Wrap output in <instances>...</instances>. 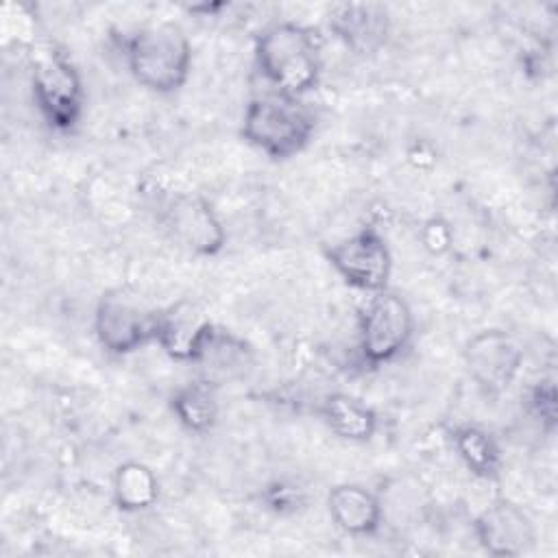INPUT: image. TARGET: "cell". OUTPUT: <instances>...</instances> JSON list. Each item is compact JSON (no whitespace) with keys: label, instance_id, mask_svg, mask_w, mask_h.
Here are the masks:
<instances>
[{"label":"cell","instance_id":"7","mask_svg":"<svg viewBox=\"0 0 558 558\" xmlns=\"http://www.w3.org/2000/svg\"><path fill=\"white\" fill-rule=\"evenodd\" d=\"M325 257L351 288L371 294L388 288L392 255L386 238L375 227H362L353 235L336 242L327 248Z\"/></svg>","mask_w":558,"mask_h":558},{"label":"cell","instance_id":"20","mask_svg":"<svg viewBox=\"0 0 558 558\" xmlns=\"http://www.w3.org/2000/svg\"><path fill=\"white\" fill-rule=\"evenodd\" d=\"M264 501L277 514H290V512H296L305 504V490L294 482L277 480L266 488Z\"/></svg>","mask_w":558,"mask_h":558},{"label":"cell","instance_id":"14","mask_svg":"<svg viewBox=\"0 0 558 558\" xmlns=\"http://www.w3.org/2000/svg\"><path fill=\"white\" fill-rule=\"evenodd\" d=\"M325 425L342 440L366 442L377 432V414L362 399L347 392H331L318 408Z\"/></svg>","mask_w":558,"mask_h":558},{"label":"cell","instance_id":"11","mask_svg":"<svg viewBox=\"0 0 558 558\" xmlns=\"http://www.w3.org/2000/svg\"><path fill=\"white\" fill-rule=\"evenodd\" d=\"M214 329L216 325L198 303L181 299L159 310L155 342L172 360L196 364Z\"/></svg>","mask_w":558,"mask_h":558},{"label":"cell","instance_id":"2","mask_svg":"<svg viewBox=\"0 0 558 558\" xmlns=\"http://www.w3.org/2000/svg\"><path fill=\"white\" fill-rule=\"evenodd\" d=\"M126 65L142 87L155 94H172L190 76L192 44L174 22L148 24L129 37Z\"/></svg>","mask_w":558,"mask_h":558},{"label":"cell","instance_id":"18","mask_svg":"<svg viewBox=\"0 0 558 558\" xmlns=\"http://www.w3.org/2000/svg\"><path fill=\"white\" fill-rule=\"evenodd\" d=\"M196 364L207 371L205 379H209L211 384H216L218 379H231L240 375L248 364V347L244 344V340L216 327Z\"/></svg>","mask_w":558,"mask_h":558},{"label":"cell","instance_id":"3","mask_svg":"<svg viewBox=\"0 0 558 558\" xmlns=\"http://www.w3.org/2000/svg\"><path fill=\"white\" fill-rule=\"evenodd\" d=\"M314 116L281 94H264L248 100L242 116V137L270 159H290L312 140Z\"/></svg>","mask_w":558,"mask_h":558},{"label":"cell","instance_id":"16","mask_svg":"<svg viewBox=\"0 0 558 558\" xmlns=\"http://www.w3.org/2000/svg\"><path fill=\"white\" fill-rule=\"evenodd\" d=\"M451 442L458 451L460 460L466 464V469L482 477V480H495L501 471V451L495 442V438L471 423L456 425L451 429Z\"/></svg>","mask_w":558,"mask_h":558},{"label":"cell","instance_id":"17","mask_svg":"<svg viewBox=\"0 0 558 558\" xmlns=\"http://www.w3.org/2000/svg\"><path fill=\"white\" fill-rule=\"evenodd\" d=\"M159 497V480L155 471L140 462L126 460L113 471V501L124 512L150 508Z\"/></svg>","mask_w":558,"mask_h":558},{"label":"cell","instance_id":"15","mask_svg":"<svg viewBox=\"0 0 558 558\" xmlns=\"http://www.w3.org/2000/svg\"><path fill=\"white\" fill-rule=\"evenodd\" d=\"M170 408L177 421L194 434H205L216 425L218 418V397L216 384L209 379H196L174 390Z\"/></svg>","mask_w":558,"mask_h":558},{"label":"cell","instance_id":"9","mask_svg":"<svg viewBox=\"0 0 558 558\" xmlns=\"http://www.w3.org/2000/svg\"><path fill=\"white\" fill-rule=\"evenodd\" d=\"M163 225L170 238L185 251L211 257L222 251L227 231L214 207L196 194H179L163 209Z\"/></svg>","mask_w":558,"mask_h":558},{"label":"cell","instance_id":"4","mask_svg":"<svg viewBox=\"0 0 558 558\" xmlns=\"http://www.w3.org/2000/svg\"><path fill=\"white\" fill-rule=\"evenodd\" d=\"M33 100L54 131H72L85 105V89L78 70L54 44H33L31 48Z\"/></svg>","mask_w":558,"mask_h":558},{"label":"cell","instance_id":"6","mask_svg":"<svg viewBox=\"0 0 558 558\" xmlns=\"http://www.w3.org/2000/svg\"><path fill=\"white\" fill-rule=\"evenodd\" d=\"M414 314L410 303L392 292H375L360 314V351L371 366L388 364L410 344Z\"/></svg>","mask_w":558,"mask_h":558},{"label":"cell","instance_id":"21","mask_svg":"<svg viewBox=\"0 0 558 558\" xmlns=\"http://www.w3.org/2000/svg\"><path fill=\"white\" fill-rule=\"evenodd\" d=\"M451 240H453V235H451L449 222H445V220L438 218V216L429 218V220L423 225V229H421V242H423V246H425L432 255H442L445 251H449Z\"/></svg>","mask_w":558,"mask_h":558},{"label":"cell","instance_id":"19","mask_svg":"<svg viewBox=\"0 0 558 558\" xmlns=\"http://www.w3.org/2000/svg\"><path fill=\"white\" fill-rule=\"evenodd\" d=\"M527 410L538 421L541 429L547 434L554 432L558 418V395L554 377H543L527 390Z\"/></svg>","mask_w":558,"mask_h":558},{"label":"cell","instance_id":"12","mask_svg":"<svg viewBox=\"0 0 558 558\" xmlns=\"http://www.w3.org/2000/svg\"><path fill=\"white\" fill-rule=\"evenodd\" d=\"M329 28L351 50L366 54L386 44L388 13L373 2H342L329 11Z\"/></svg>","mask_w":558,"mask_h":558},{"label":"cell","instance_id":"1","mask_svg":"<svg viewBox=\"0 0 558 558\" xmlns=\"http://www.w3.org/2000/svg\"><path fill=\"white\" fill-rule=\"evenodd\" d=\"M255 61L275 94L301 98L320 78V44L312 28L296 22H275L255 41Z\"/></svg>","mask_w":558,"mask_h":558},{"label":"cell","instance_id":"13","mask_svg":"<svg viewBox=\"0 0 558 558\" xmlns=\"http://www.w3.org/2000/svg\"><path fill=\"white\" fill-rule=\"evenodd\" d=\"M333 523L353 536H371L384 521L381 499L362 484H338L327 495Z\"/></svg>","mask_w":558,"mask_h":558},{"label":"cell","instance_id":"8","mask_svg":"<svg viewBox=\"0 0 558 558\" xmlns=\"http://www.w3.org/2000/svg\"><path fill=\"white\" fill-rule=\"evenodd\" d=\"M464 364L486 395H501L517 379L523 351L504 329H482L464 344Z\"/></svg>","mask_w":558,"mask_h":558},{"label":"cell","instance_id":"5","mask_svg":"<svg viewBox=\"0 0 558 558\" xmlns=\"http://www.w3.org/2000/svg\"><path fill=\"white\" fill-rule=\"evenodd\" d=\"M159 310L126 288H111L100 294L94 314L98 342L113 355H129L155 342Z\"/></svg>","mask_w":558,"mask_h":558},{"label":"cell","instance_id":"10","mask_svg":"<svg viewBox=\"0 0 558 558\" xmlns=\"http://www.w3.org/2000/svg\"><path fill=\"white\" fill-rule=\"evenodd\" d=\"M482 549L497 558L527 554L536 543V530L527 512L510 499L490 501L473 521Z\"/></svg>","mask_w":558,"mask_h":558}]
</instances>
